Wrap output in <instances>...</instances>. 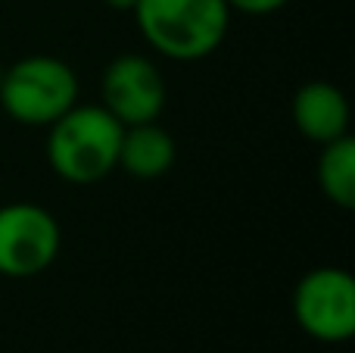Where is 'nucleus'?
Wrapping results in <instances>:
<instances>
[{
    "instance_id": "nucleus-5",
    "label": "nucleus",
    "mask_w": 355,
    "mask_h": 353,
    "mask_svg": "<svg viewBox=\"0 0 355 353\" xmlns=\"http://www.w3.org/2000/svg\"><path fill=\"white\" fill-rule=\"evenodd\" d=\"M62 231L50 210L37 204L0 206V275L6 279H31L53 266L60 256Z\"/></svg>"
},
{
    "instance_id": "nucleus-3",
    "label": "nucleus",
    "mask_w": 355,
    "mask_h": 353,
    "mask_svg": "<svg viewBox=\"0 0 355 353\" xmlns=\"http://www.w3.org/2000/svg\"><path fill=\"white\" fill-rule=\"evenodd\" d=\"M78 104V79L72 66L47 54L16 60L0 75V106L22 125H53Z\"/></svg>"
},
{
    "instance_id": "nucleus-11",
    "label": "nucleus",
    "mask_w": 355,
    "mask_h": 353,
    "mask_svg": "<svg viewBox=\"0 0 355 353\" xmlns=\"http://www.w3.org/2000/svg\"><path fill=\"white\" fill-rule=\"evenodd\" d=\"M106 6H110V10H119V13H131L135 10V3L137 0H103Z\"/></svg>"
},
{
    "instance_id": "nucleus-9",
    "label": "nucleus",
    "mask_w": 355,
    "mask_h": 353,
    "mask_svg": "<svg viewBox=\"0 0 355 353\" xmlns=\"http://www.w3.org/2000/svg\"><path fill=\"white\" fill-rule=\"evenodd\" d=\"M318 188L331 204L340 210H352L355 206V141L349 135L337 138L331 144H321L318 154Z\"/></svg>"
},
{
    "instance_id": "nucleus-2",
    "label": "nucleus",
    "mask_w": 355,
    "mask_h": 353,
    "mask_svg": "<svg viewBox=\"0 0 355 353\" xmlns=\"http://www.w3.org/2000/svg\"><path fill=\"white\" fill-rule=\"evenodd\" d=\"M131 13L156 54L196 63L221 47L234 10L227 0H137Z\"/></svg>"
},
{
    "instance_id": "nucleus-4",
    "label": "nucleus",
    "mask_w": 355,
    "mask_h": 353,
    "mask_svg": "<svg viewBox=\"0 0 355 353\" xmlns=\"http://www.w3.org/2000/svg\"><path fill=\"white\" fill-rule=\"evenodd\" d=\"M293 319L321 344H343L355 335V279L340 266H318L296 281Z\"/></svg>"
},
{
    "instance_id": "nucleus-7",
    "label": "nucleus",
    "mask_w": 355,
    "mask_h": 353,
    "mask_svg": "<svg viewBox=\"0 0 355 353\" xmlns=\"http://www.w3.org/2000/svg\"><path fill=\"white\" fill-rule=\"evenodd\" d=\"M293 125L306 141L331 144L349 135V100L331 81H309L293 97Z\"/></svg>"
},
{
    "instance_id": "nucleus-6",
    "label": "nucleus",
    "mask_w": 355,
    "mask_h": 353,
    "mask_svg": "<svg viewBox=\"0 0 355 353\" xmlns=\"http://www.w3.org/2000/svg\"><path fill=\"white\" fill-rule=\"evenodd\" d=\"M100 94H103V110H110L125 129L156 122L166 110V81L159 66L141 54L116 56L100 79Z\"/></svg>"
},
{
    "instance_id": "nucleus-10",
    "label": "nucleus",
    "mask_w": 355,
    "mask_h": 353,
    "mask_svg": "<svg viewBox=\"0 0 355 353\" xmlns=\"http://www.w3.org/2000/svg\"><path fill=\"white\" fill-rule=\"evenodd\" d=\"M290 0H227V6L237 13H246V16H268V13L284 10Z\"/></svg>"
},
{
    "instance_id": "nucleus-8",
    "label": "nucleus",
    "mask_w": 355,
    "mask_h": 353,
    "mask_svg": "<svg viewBox=\"0 0 355 353\" xmlns=\"http://www.w3.org/2000/svg\"><path fill=\"white\" fill-rule=\"evenodd\" d=\"M178 144L166 129L156 122L128 125L119 144V169L137 181H156L175 166Z\"/></svg>"
},
{
    "instance_id": "nucleus-1",
    "label": "nucleus",
    "mask_w": 355,
    "mask_h": 353,
    "mask_svg": "<svg viewBox=\"0 0 355 353\" xmlns=\"http://www.w3.org/2000/svg\"><path fill=\"white\" fill-rule=\"evenodd\" d=\"M47 129V160L62 181L97 185L119 169L125 125L103 104H75Z\"/></svg>"
}]
</instances>
